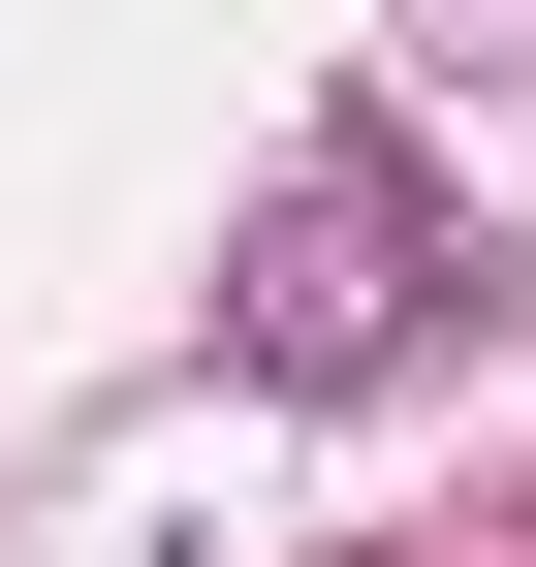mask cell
I'll list each match as a JSON object with an SVG mask.
<instances>
[{
	"mask_svg": "<svg viewBox=\"0 0 536 567\" xmlns=\"http://www.w3.org/2000/svg\"><path fill=\"white\" fill-rule=\"evenodd\" d=\"M442 284H474V252H442L411 126H316V158L252 189V252H221V347H252L285 410H348V379H411V316H442Z\"/></svg>",
	"mask_w": 536,
	"mask_h": 567,
	"instance_id": "1",
	"label": "cell"
}]
</instances>
